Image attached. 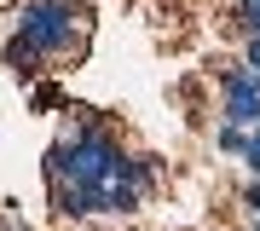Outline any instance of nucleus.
Masks as SVG:
<instances>
[{
    "label": "nucleus",
    "instance_id": "7ed1b4c3",
    "mask_svg": "<svg viewBox=\"0 0 260 231\" xmlns=\"http://www.w3.org/2000/svg\"><path fill=\"white\" fill-rule=\"evenodd\" d=\"M214 81H220V121L254 127V121H260V87H254V75L243 70V58H237V64H220Z\"/></svg>",
    "mask_w": 260,
    "mask_h": 231
},
{
    "label": "nucleus",
    "instance_id": "20e7f679",
    "mask_svg": "<svg viewBox=\"0 0 260 231\" xmlns=\"http://www.w3.org/2000/svg\"><path fill=\"white\" fill-rule=\"evenodd\" d=\"M47 203L58 220L70 225H87V220H104V185H70V179H47Z\"/></svg>",
    "mask_w": 260,
    "mask_h": 231
},
{
    "label": "nucleus",
    "instance_id": "f8f14e48",
    "mask_svg": "<svg viewBox=\"0 0 260 231\" xmlns=\"http://www.w3.org/2000/svg\"><path fill=\"white\" fill-rule=\"evenodd\" d=\"M237 6H249V12H260V0H237Z\"/></svg>",
    "mask_w": 260,
    "mask_h": 231
},
{
    "label": "nucleus",
    "instance_id": "9b49d317",
    "mask_svg": "<svg viewBox=\"0 0 260 231\" xmlns=\"http://www.w3.org/2000/svg\"><path fill=\"white\" fill-rule=\"evenodd\" d=\"M0 231H29V225L18 220V214H6V220H0Z\"/></svg>",
    "mask_w": 260,
    "mask_h": 231
},
{
    "label": "nucleus",
    "instance_id": "f03ea898",
    "mask_svg": "<svg viewBox=\"0 0 260 231\" xmlns=\"http://www.w3.org/2000/svg\"><path fill=\"white\" fill-rule=\"evenodd\" d=\"M12 35L35 46L41 64L81 58V46H87V0H23L18 18H12Z\"/></svg>",
    "mask_w": 260,
    "mask_h": 231
},
{
    "label": "nucleus",
    "instance_id": "423d86ee",
    "mask_svg": "<svg viewBox=\"0 0 260 231\" xmlns=\"http://www.w3.org/2000/svg\"><path fill=\"white\" fill-rule=\"evenodd\" d=\"M237 162L249 168V174H260V121H254V127H243V150H237Z\"/></svg>",
    "mask_w": 260,
    "mask_h": 231
},
{
    "label": "nucleus",
    "instance_id": "0eeeda50",
    "mask_svg": "<svg viewBox=\"0 0 260 231\" xmlns=\"http://www.w3.org/2000/svg\"><path fill=\"white\" fill-rule=\"evenodd\" d=\"M214 150L237 156V150H243V127H232V121H220V127H214Z\"/></svg>",
    "mask_w": 260,
    "mask_h": 231
},
{
    "label": "nucleus",
    "instance_id": "f257e3e1",
    "mask_svg": "<svg viewBox=\"0 0 260 231\" xmlns=\"http://www.w3.org/2000/svg\"><path fill=\"white\" fill-rule=\"evenodd\" d=\"M121 156H127V145L116 139L110 121H75L70 133H58L47 145V156H41V174L47 179H70V185H110Z\"/></svg>",
    "mask_w": 260,
    "mask_h": 231
},
{
    "label": "nucleus",
    "instance_id": "9d476101",
    "mask_svg": "<svg viewBox=\"0 0 260 231\" xmlns=\"http://www.w3.org/2000/svg\"><path fill=\"white\" fill-rule=\"evenodd\" d=\"M29 104H35V110H52V104H58V87H35V98H29Z\"/></svg>",
    "mask_w": 260,
    "mask_h": 231
},
{
    "label": "nucleus",
    "instance_id": "ddd939ff",
    "mask_svg": "<svg viewBox=\"0 0 260 231\" xmlns=\"http://www.w3.org/2000/svg\"><path fill=\"white\" fill-rule=\"evenodd\" d=\"M249 231H260V220H249Z\"/></svg>",
    "mask_w": 260,
    "mask_h": 231
},
{
    "label": "nucleus",
    "instance_id": "1a4fd4ad",
    "mask_svg": "<svg viewBox=\"0 0 260 231\" xmlns=\"http://www.w3.org/2000/svg\"><path fill=\"white\" fill-rule=\"evenodd\" d=\"M243 70H249L254 87H260V41H243Z\"/></svg>",
    "mask_w": 260,
    "mask_h": 231
},
{
    "label": "nucleus",
    "instance_id": "6e6552de",
    "mask_svg": "<svg viewBox=\"0 0 260 231\" xmlns=\"http://www.w3.org/2000/svg\"><path fill=\"white\" fill-rule=\"evenodd\" d=\"M243 214H249V220H260V174H249V185H243Z\"/></svg>",
    "mask_w": 260,
    "mask_h": 231
},
{
    "label": "nucleus",
    "instance_id": "39448f33",
    "mask_svg": "<svg viewBox=\"0 0 260 231\" xmlns=\"http://www.w3.org/2000/svg\"><path fill=\"white\" fill-rule=\"evenodd\" d=\"M116 179H127V185H139V191H150V185L162 179V150H127L116 168Z\"/></svg>",
    "mask_w": 260,
    "mask_h": 231
}]
</instances>
